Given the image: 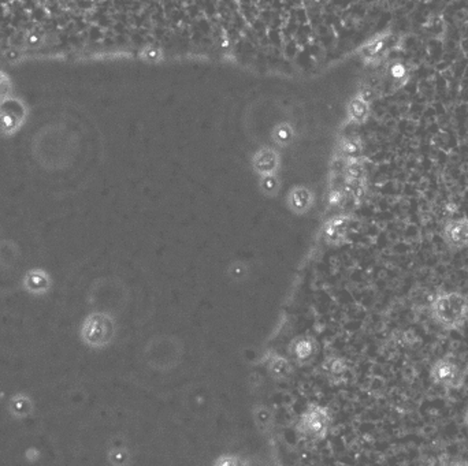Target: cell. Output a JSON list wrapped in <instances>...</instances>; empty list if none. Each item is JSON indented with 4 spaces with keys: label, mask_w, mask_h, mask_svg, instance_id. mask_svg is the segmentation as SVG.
I'll use <instances>...</instances> for the list:
<instances>
[{
    "label": "cell",
    "mask_w": 468,
    "mask_h": 466,
    "mask_svg": "<svg viewBox=\"0 0 468 466\" xmlns=\"http://www.w3.org/2000/svg\"><path fill=\"white\" fill-rule=\"evenodd\" d=\"M46 39H47L46 33L32 31V32L25 35L22 42H24V47L28 48V49H37V48L44 47Z\"/></svg>",
    "instance_id": "obj_14"
},
{
    "label": "cell",
    "mask_w": 468,
    "mask_h": 466,
    "mask_svg": "<svg viewBox=\"0 0 468 466\" xmlns=\"http://www.w3.org/2000/svg\"><path fill=\"white\" fill-rule=\"evenodd\" d=\"M290 205L294 209H307L311 205L312 196L308 189L306 187H296L292 190L290 197H289Z\"/></svg>",
    "instance_id": "obj_13"
},
{
    "label": "cell",
    "mask_w": 468,
    "mask_h": 466,
    "mask_svg": "<svg viewBox=\"0 0 468 466\" xmlns=\"http://www.w3.org/2000/svg\"><path fill=\"white\" fill-rule=\"evenodd\" d=\"M8 413L14 419H25L33 413V402L25 394H15L8 402Z\"/></svg>",
    "instance_id": "obj_10"
},
{
    "label": "cell",
    "mask_w": 468,
    "mask_h": 466,
    "mask_svg": "<svg viewBox=\"0 0 468 466\" xmlns=\"http://www.w3.org/2000/svg\"><path fill=\"white\" fill-rule=\"evenodd\" d=\"M22 287L28 294L40 297L49 293L52 287V279L46 270L33 268L25 274L22 279Z\"/></svg>",
    "instance_id": "obj_6"
},
{
    "label": "cell",
    "mask_w": 468,
    "mask_h": 466,
    "mask_svg": "<svg viewBox=\"0 0 468 466\" xmlns=\"http://www.w3.org/2000/svg\"><path fill=\"white\" fill-rule=\"evenodd\" d=\"M141 60L148 62V63H158L162 62L165 55L162 48L155 47V46H147L140 51Z\"/></svg>",
    "instance_id": "obj_15"
},
{
    "label": "cell",
    "mask_w": 468,
    "mask_h": 466,
    "mask_svg": "<svg viewBox=\"0 0 468 466\" xmlns=\"http://www.w3.org/2000/svg\"><path fill=\"white\" fill-rule=\"evenodd\" d=\"M340 153L342 159H355L362 157L363 144L359 137H348L340 144Z\"/></svg>",
    "instance_id": "obj_12"
},
{
    "label": "cell",
    "mask_w": 468,
    "mask_h": 466,
    "mask_svg": "<svg viewBox=\"0 0 468 466\" xmlns=\"http://www.w3.org/2000/svg\"><path fill=\"white\" fill-rule=\"evenodd\" d=\"M441 238L451 252L468 248V216L448 219L441 230Z\"/></svg>",
    "instance_id": "obj_5"
},
{
    "label": "cell",
    "mask_w": 468,
    "mask_h": 466,
    "mask_svg": "<svg viewBox=\"0 0 468 466\" xmlns=\"http://www.w3.org/2000/svg\"><path fill=\"white\" fill-rule=\"evenodd\" d=\"M389 39L390 35L379 33L359 48L358 53L365 59L366 63H376L382 58V55H385V52L387 51Z\"/></svg>",
    "instance_id": "obj_9"
},
{
    "label": "cell",
    "mask_w": 468,
    "mask_h": 466,
    "mask_svg": "<svg viewBox=\"0 0 468 466\" xmlns=\"http://www.w3.org/2000/svg\"><path fill=\"white\" fill-rule=\"evenodd\" d=\"M371 114V101L356 94L346 105V122L352 125H365Z\"/></svg>",
    "instance_id": "obj_8"
},
{
    "label": "cell",
    "mask_w": 468,
    "mask_h": 466,
    "mask_svg": "<svg viewBox=\"0 0 468 466\" xmlns=\"http://www.w3.org/2000/svg\"><path fill=\"white\" fill-rule=\"evenodd\" d=\"M28 116L29 111L24 100L14 96L0 100V135L15 136L26 123Z\"/></svg>",
    "instance_id": "obj_3"
},
{
    "label": "cell",
    "mask_w": 468,
    "mask_h": 466,
    "mask_svg": "<svg viewBox=\"0 0 468 466\" xmlns=\"http://www.w3.org/2000/svg\"><path fill=\"white\" fill-rule=\"evenodd\" d=\"M294 137H296L294 128L289 122H281L276 125L271 132V139L274 141V144L282 148L289 146L294 141Z\"/></svg>",
    "instance_id": "obj_11"
},
{
    "label": "cell",
    "mask_w": 468,
    "mask_h": 466,
    "mask_svg": "<svg viewBox=\"0 0 468 466\" xmlns=\"http://www.w3.org/2000/svg\"><path fill=\"white\" fill-rule=\"evenodd\" d=\"M12 91H14V84H12L11 77L6 71L0 70V100L12 96Z\"/></svg>",
    "instance_id": "obj_16"
},
{
    "label": "cell",
    "mask_w": 468,
    "mask_h": 466,
    "mask_svg": "<svg viewBox=\"0 0 468 466\" xmlns=\"http://www.w3.org/2000/svg\"><path fill=\"white\" fill-rule=\"evenodd\" d=\"M467 374V367L452 353L441 356L430 367V380L433 384L446 391L463 388Z\"/></svg>",
    "instance_id": "obj_2"
},
{
    "label": "cell",
    "mask_w": 468,
    "mask_h": 466,
    "mask_svg": "<svg viewBox=\"0 0 468 466\" xmlns=\"http://www.w3.org/2000/svg\"><path fill=\"white\" fill-rule=\"evenodd\" d=\"M260 187L265 193L267 194H274L280 189V181L276 174H269V175H262L260 181Z\"/></svg>",
    "instance_id": "obj_17"
},
{
    "label": "cell",
    "mask_w": 468,
    "mask_h": 466,
    "mask_svg": "<svg viewBox=\"0 0 468 466\" xmlns=\"http://www.w3.org/2000/svg\"><path fill=\"white\" fill-rule=\"evenodd\" d=\"M463 424H465V426H466V429H467L468 432V408L466 409L465 415H463Z\"/></svg>",
    "instance_id": "obj_19"
},
{
    "label": "cell",
    "mask_w": 468,
    "mask_h": 466,
    "mask_svg": "<svg viewBox=\"0 0 468 466\" xmlns=\"http://www.w3.org/2000/svg\"><path fill=\"white\" fill-rule=\"evenodd\" d=\"M430 316L444 331H460L468 323V297L459 290H438L430 301Z\"/></svg>",
    "instance_id": "obj_1"
},
{
    "label": "cell",
    "mask_w": 468,
    "mask_h": 466,
    "mask_svg": "<svg viewBox=\"0 0 468 466\" xmlns=\"http://www.w3.org/2000/svg\"><path fill=\"white\" fill-rule=\"evenodd\" d=\"M390 76L394 83H400V85L404 84V80L407 78V69L403 63H393L390 66Z\"/></svg>",
    "instance_id": "obj_18"
},
{
    "label": "cell",
    "mask_w": 468,
    "mask_h": 466,
    "mask_svg": "<svg viewBox=\"0 0 468 466\" xmlns=\"http://www.w3.org/2000/svg\"><path fill=\"white\" fill-rule=\"evenodd\" d=\"M280 155L273 148H262L259 149L252 159L253 170L260 175L276 174L280 169Z\"/></svg>",
    "instance_id": "obj_7"
},
{
    "label": "cell",
    "mask_w": 468,
    "mask_h": 466,
    "mask_svg": "<svg viewBox=\"0 0 468 466\" xmlns=\"http://www.w3.org/2000/svg\"><path fill=\"white\" fill-rule=\"evenodd\" d=\"M81 339L90 347H103L110 342L112 336L111 322L104 315H91L88 316L81 327Z\"/></svg>",
    "instance_id": "obj_4"
}]
</instances>
